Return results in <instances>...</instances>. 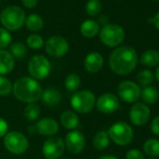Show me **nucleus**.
Returning a JSON list of instances; mask_svg holds the SVG:
<instances>
[{"mask_svg":"<svg viewBox=\"0 0 159 159\" xmlns=\"http://www.w3.org/2000/svg\"><path fill=\"white\" fill-rule=\"evenodd\" d=\"M36 130L43 136H54L59 130L58 123L52 118H43L36 124Z\"/></svg>","mask_w":159,"mask_h":159,"instance_id":"obj_16","label":"nucleus"},{"mask_svg":"<svg viewBox=\"0 0 159 159\" xmlns=\"http://www.w3.org/2000/svg\"><path fill=\"white\" fill-rule=\"evenodd\" d=\"M13 84L10 80L0 75V96H8L12 93Z\"/></svg>","mask_w":159,"mask_h":159,"instance_id":"obj_32","label":"nucleus"},{"mask_svg":"<svg viewBox=\"0 0 159 159\" xmlns=\"http://www.w3.org/2000/svg\"><path fill=\"white\" fill-rule=\"evenodd\" d=\"M98 159H119L116 156L113 155H110V154H106V155H102L101 157H99Z\"/></svg>","mask_w":159,"mask_h":159,"instance_id":"obj_40","label":"nucleus"},{"mask_svg":"<svg viewBox=\"0 0 159 159\" xmlns=\"http://www.w3.org/2000/svg\"><path fill=\"white\" fill-rule=\"evenodd\" d=\"M15 66V59L12 54L6 50H0V75L11 73Z\"/></svg>","mask_w":159,"mask_h":159,"instance_id":"obj_17","label":"nucleus"},{"mask_svg":"<svg viewBox=\"0 0 159 159\" xmlns=\"http://www.w3.org/2000/svg\"><path fill=\"white\" fill-rule=\"evenodd\" d=\"M25 11L17 6H10L0 14V22L8 31H16L25 23Z\"/></svg>","mask_w":159,"mask_h":159,"instance_id":"obj_3","label":"nucleus"},{"mask_svg":"<svg viewBox=\"0 0 159 159\" xmlns=\"http://www.w3.org/2000/svg\"><path fill=\"white\" fill-rule=\"evenodd\" d=\"M125 37L124 28L115 24L106 25L99 31V39L101 42L108 47H116L120 45Z\"/></svg>","mask_w":159,"mask_h":159,"instance_id":"obj_6","label":"nucleus"},{"mask_svg":"<svg viewBox=\"0 0 159 159\" xmlns=\"http://www.w3.org/2000/svg\"><path fill=\"white\" fill-rule=\"evenodd\" d=\"M9 130V125L7 121L0 117V138L5 137Z\"/></svg>","mask_w":159,"mask_h":159,"instance_id":"obj_36","label":"nucleus"},{"mask_svg":"<svg viewBox=\"0 0 159 159\" xmlns=\"http://www.w3.org/2000/svg\"><path fill=\"white\" fill-rule=\"evenodd\" d=\"M80 30H81V34L84 37L91 39V38L96 37L99 33L100 28H99V25L98 22L94 20H86L81 25Z\"/></svg>","mask_w":159,"mask_h":159,"instance_id":"obj_20","label":"nucleus"},{"mask_svg":"<svg viewBox=\"0 0 159 159\" xmlns=\"http://www.w3.org/2000/svg\"><path fill=\"white\" fill-rule=\"evenodd\" d=\"M22 2L25 5V7L28 9H34L38 5L39 0H22Z\"/></svg>","mask_w":159,"mask_h":159,"instance_id":"obj_37","label":"nucleus"},{"mask_svg":"<svg viewBox=\"0 0 159 159\" xmlns=\"http://www.w3.org/2000/svg\"><path fill=\"white\" fill-rule=\"evenodd\" d=\"M27 69L31 78L38 81V80H44L50 75L52 66L50 61L44 55L36 54L30 58Z\"/></svg>","mask_w":159,"mask_h":159,"instance_id":"obj_7","label":"nucleus"},{"mask_svg":"<svg viewBox=\"0 0 159 159\" xmlns=\"http://www.w3.org/2000/svg\"><path fill=\"white\" fill-rule=\"evenodd\" d=\"M97 98L94 93L89 90H82L76 92L70 99V104L76 112L86 114L90 112L96 106Z\"/></svg>","mask_w":159,"mask_h":159,"instance_id":"obj_5","label":"nucleus"},{"mask_svg":"<svg viewBox=\"0 0 159 159\" xmlns=\"http://www.w3.org/2000/svg\"><path fill=\"white\" fill-rule=\"evenodd\" d=\"M154 76L153 73L149 69H143L137 75V81L142 86H150V84L153 82Z\"/></svg>","mask_w":159,"mask_h":159,"instance_id":"obj_27","label":"nucleus"},{"mask_svg":"<svg viewBox=\"0 0 159 159\" xmlns=\"http://www.w3.org/2000/svg\"><path fill=\"white\" fill-rule=\"evenodd\" d=\"M65 142L59 137H51L42 146V153L46 159H58L65 151Z\"/></svg>","mask_w":159,"mask_h":159,"instance_id":"obj_11","label":"nucleus"},{"mask_svg":"<svg viewBox=\"0 0 159 159\" xmlns=\"http://www.w3.org/2000/svg\"><path fill=\"white\" fill-rule=\"evenodd\" d=\"M25 115L28 121L35 122L40 115V108L35 103L28 104L25 109Z\"/></svg>","mask_w":159,"mask_h":159,"instance_id":"obj_28","label":"nucleus"},{"mask_svg":"<svg viewBox=\"0 0 159 159\" xmlns=\"http://www.w3.org/2000/svg\"><path fill=\"white\" fill-rule=\"evenodd\" d=\"M4 146L10 152L19 155L27 151L29 142L23 133L19 131H11L4 137Z\"/></svg>","mask_w":159,"mask_h":159,"instance_id":"obj_8","label":"nucleus"},{"mask_svg":"<svg viewBox=\"0 0 159 159\" xmlns=\"http://www.w3.org/2000/svg\"><path fill=\"white\" fill-rule=\"evenodd\" d=\"M97 109L104 114H111L115 112L120 106L119 98L111 94V93H106L101 95L97 102H96Z\"/></svg>","mask_w":159,"mask_h":159,"instance_id":"obj_14","label":"nucleus"},{"mask_svg":"<svg viewBox=\"0 0 159 159\" xmlns=\"http://www.w3.org/2000/svg\"><path fill=\"white\" fill-rule=\"evenodd\" d=\"M61 94L60 92L53 87H49L42 91L40 99L42 102L47 105L48 107H54L57 106L61 102Z\"/></svg>","mask_w":159,"mask_h":159,"instance_id":"obj_18","label":"nucleus"},{"mask_svg":"<svg viewBox=\"0 0 159 159\" xmlns=\"http://www.w3.org/2000/svg\"><path fill=\"white\" fill-rule=\"evenodd\" d=\"M149 159H156V158H149Z\"/></svg>","mask_w":159,"mask_h":159,"instance_id":"obj_43","label":"nucleus"},{"mask_svg":"<svg viewBox=\"0 0 159 159\" xmlns=\"http://www.w3.org/2000/svg\"><path fill=\"white\" fill-rule=\"evenodd\" d=\"M151 131L153 135L159 137V116H156L152 119L151 123Z\"/></svg>","mask_w":159,"mask_h":159,"instance_id":"obj_35","label":"nucleus"},{"mask_svg":"<svg viewBox=\"0 0 159 159\" xmlns=\"http://www.w3.org/2000/svg\"><path fill=\"white\" fill-rule=\"evenodd\" d=\"M153 25H155V27L159 30V12L154 16L153 18Z\"/></svg>","mask_w":159,"mask_h":159,"instance_id":"obj_39","label":"nucleus"},{"mask_svg":"<svg viewBox=\"0 0 159 159\" xmlns=\"http://www.w3.org/2000/svg\"><path fill=\"white\" fill-rule=\"evenodd\" d=\"M155 78L157 80V82L159 83V66H157L156 70H155Z\"/></svg>","mask_w":159,"mask_h":159,"instance_id":"obj_42","label":"nucleus"},{"mask_svg":"<svg viewBox=\"0 0 159 159\" xmlns=\"http://www.w3.org/2000/svg\"><path fill=\"white\" fill-rule=\"evenodd\" d=\"M151 116L150 108L144 103L136 102L129 111V120L137 126L144 125L148 123Z\"/></svg>","mask_w":159,"mask_h":159,"instance_id":"obj_12","label":"nucleus"},{"mask_svg":"<svg viewBox=\"0 0 159 159\" xmlns=\"http://www.w3.org/2000/svg\"><path fill=\"white\" fill-rule=\"evenodd\" d=\"M139 86L131 81H124L117 87L119 98L126 103H136L140 98Z\"/></svg>","mask_w":159,"mask_h":159,"instance_id":"obj_9","label":"nucleus"},{"mask_svg":"<svg viewBox=\"0 0 159 159\" xmlns=\"http://www.w3.org/2000/svg\"><path fill=\"white\" fill-rule=\"evenodd\" d=\"M28 128H29V129H28L29 133H35V132H37V130H36V126H35V125H33V126H29Z\"/></svg>","mask_w":159,"mask_h":159,"instance_id":"obj_41","label":"nucleus"},{"mask_svg":"<svg viewBox=\"0 0 159 159\" xmlns=\"http://www.w3.org/2000/svg\"><path fill=\"white\" fill-rule=\"evenodd\" d=\"M25 25L29 31L32 32H37L42 29L44 26V21L43 19L38 15V14H30L26 19H25Z\"/></svg>","mask_w":159,"mask_h":159,"instance_id":"obj_23","label":"nucleus"},{"mask_svg":"<svg viewBox=\"0 0 159 159\" xmlns=\"http://www.w3.org/2000/svg\"><path fill=\"white\" fill-rule=\"evenodd\" d=\"M155 1H159V0H155Z\"/></svg>","mask_w":159,"mask_h":159,"instance_id":"obj_44","label":"nucleus"},{"mask_svg":"<svg viewBox=\"0 0 159 159\" xmlns=\"http://www.w3.org/2000/svg\"><path fill=\"white\" fill-rule=\"evenodd\" d=\"M108 21H109V20H108V17H107V16H105V15H102V16H100V17H99V24L103 25V26L107 25ZM99 24H98V25H99Z\"/></svg>","mask_w":159,"mask_h":159,"instance_id":"obj_38","label":"nucleus"},{"mask_svg":"<svg viewBox=\"0 0 159 159\" xmlns=\"http://www.w3.org/2000/svg\"><path fill=\"white\" fill-rule=\"evenodd\" d=\"M42 88L37 80L31 77H22L13 84L12 93L22 102L31 104L39 101L41 98Z\"/></svg>","mask_w":159,"mask_h":159,"instance_id":"obj_2","label":"nucleus"},{"mask_svg":"<svg viewBox=\"0 0 159 159\" xmlns=\"http://www.w3.org/2000/svg\"><path fill=\"white\" fill-rule=\"evenodd\" d=\"M140 98L144 104L152 105L157 102L159 98V92L153 86H146L140 92Z\"/></svg>","mask_w":159,"mask_h":159,"instance_id":"obj_22","label":"nucleus"},{"mask_svg":"<svg viewBox=\"0 0 159 159\" xmlns=\"http://www.w3.org/2000/svg\"><path fill=\"white\" fill-rule=\"evenodd\" d=\"M26 43H27L28 47H30L31 49H34V50H39L42 46H44V40L42 39V37L39 35H37V34H32V35L28 36V38L26 39Z\"/></svg>","mask_w":159,"mask_h":159,"instance_id":"obj_31","label":"nucleus"},{"mask_svg":"<svg viewBox=\"0 0 159 159\" xmlns=\"http://www.w3.org/2000/svg\"><path fill=\"white\" fill-rule=\"evenodd\" d=\"M101 2L100 0H88L86 4V12L90 16H98L101 11Z\"/></svg>","mask_w":159,"mask_h":159,"instance_id":"obj_29","label":"nucleus"},{"mask_svg":"<svg viewBox=\"0 0 159 159\" xmlns=\"http://www.w3.org/2000/svg\"><path fill=\"white\" fill-rule=\"evenodd\" d=\"M144 153L151 157L159 156V139H149L143 144Z\"/></svg>","mask_w":159,"mask_h":159,"instance_id":"obj_25","label":"nucleus"},{"mask_svg":"<svg viewBox=\"0 0 159 159\" xmlns=\"http://www.w3.org/2000/svg\"><path fill=\"white\" fill-rule=\"evenodd\" d=\"M11 41L12 37L11 33L7 29L0 27V49H4L8 47L9 45H11Z\"/></svg>","mask_w":159,"mask_h":159,"instance_id":"obj_33","label":"nucleus"},{"mask_svg":"<svg viewBox=\"0 0 159 159\" xmlns=\"http://www.w3.org/2000/svg\"><path fill=\"white\" fill-rule=\"evenodd\" d=\"M141 65L147 67H153L159 64V52L156 50L150 49L145 51L139 59Z\"/></svg>","mask_w":159,"mask_h":159,"instance_id":"obj_21","label":"nucleus"},{"mask_svg":"<svg viewBox=\"0 0 159 159\" xmlns=\"http://www.w3.org/2000/svg\"><path fill=\"white\" fill-rule=\"evenodd\" d=\"M126 159H145L144 154L139 149H131L125 154Z\"/></svg>","mask_w":159,"mask_h":159,"instance_id":"obj_34","label":"nucleus"},{"mask_svg":"<svg viewBox=\"0 0 159 159\" xmlns=\"http://www.w3.org/2000/svg\"><path fill=\"white\" fill-rule=\"evenodd\" d=\"M65 147L71 153H81L85 147L84 135L79 130H72L66 135Z\"/></svg>","mask_w":159,"mask_h":159,"instance_id":"obj_13","label":"nucleus"},{"mask_svg":"<svg viewBox=\"0 0 159 159\" xmlns=\"http://www.w3.org/2000/svg\"><path fill=\"white\" fill-rule=\"evenodd\" d=\"M12 56L15 58H22L26 55L27 53V49L25 45L22 42H15L11 46V52H10Z\"/></svg>","mask_w":159,"mask_h":159,"instance_id":"obj_30","label":"nucleus"},{"mask_svg":"<svg viewBox=\"0 0 159 159\" xmlns=\"http://www.w3.org/2000/svg\"><path fill=\"white\" fill-rule=\"evenodd\" d=\"M69 45L67 40L61 36H53L51 37L45 43V51L46 52L52 57L60 58L66 55L68 52Z\"/></svg>","mask_w":159,"mask_h":159,"instance_id":"obj_10","label":"nucleus"},{"mask_svg":"<svg viewBox=\"0 0 159 159\" xmlns=\"http://www.w3.org/2000/svg\"><path fill=\"white\" fill-rule=\"evenodd\" d=\"M138 61V53L134 48L131 46H121L111 53L109 66L115 74L125 76L130 74L136 68Z\"/></svg>","mask_w":159,"mask_h":159,"instance_id":"obj_1","label":"nucleus"},{"mask_svg":"<svg viewBox=\"0 0 159 159\" xmlns=\"http://www.w3.org/2000/svg\"><path fill=\"white\" fill-rule=\"evenodd\" d=\"M109 144H110V137L108 135V132L106 131L98 132L93 139V145L98 151H102L106 149L109 146Z\"/></svg>","mask_w":159,"mask_h":159,"instance_id":"obj_24","label":"nucleus"},{"mask_svg":"<svg viewBox=\"0 0 159 159\" xmlns=\"http://www.w3.org/2000/svg\"><path fill=\"white\" fill-rule=\"evenodd\" d=\"M82 80L76 73L68 74L65 79V87L68 92H76L81 86Z\"/></svg>","mask_w":159,"mask_h":159,"instance_id":"obj_26","label":"nucleus"},{"mask_svg":"<svg viewBox=\"0 0 159 159\" xmlns=\"http://www.w3.org/2000/svg\"><path fill=\"white\" fill-rule=\"evenodd\" d=\"M60 122L62 125L68 130H73L76 128L80 124L79 116L71 111H64L60 116Z\"/></svg>","mask_w":159,"mask_h":159,"instance_id":"obj_19","label":"nucleus"},{"mask_svg":"<svg viewBox=\"0 0 159 159\" xmlns=\"http://www.w3.org/2000/svg\"><path fill=\"white\" fill-rule=\"evenodd\" d=\"M104 65L103 56L98 52H92L88 53L84 61V66L86 71L89 73H97L101 70Z\"/></svg>","mask_w":159,"mask_h":159,"instance_id":"obj_15","label":"nucleus"},{"mask_svg":"<svg viewBox=\"0 0 159 159\" xmlns=\"http://www.w3.org/2000/svg\"><path fill=\"white\" fill-rule=\"evenodd\" d=\"M110 139L119 146L128 145L134 138L132 127L125 122L119 121L111 125L108 130Z\"/></svg>","mask_w":159,"mask_h":159,"instance_id":"obj_4","label":"nucleus"}]
</instances>
